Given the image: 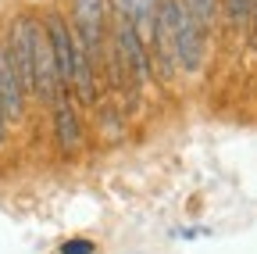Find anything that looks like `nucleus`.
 I'll list each match as a JSON object with an SVG mask.
<instances>
[{
	"label": "nucleus",
	"mask_w": 257,
	"mask_h": 254,
	"mask_svg": "<svg viewBox=\"0 0 257 254\" xmlns=\"http://www.w3.org/2000/svg\"><path fill=\"white\" fill-rule=\"evenodd\" d=\"M72 33L93 65H100L107 43V0H72Z\"/></svg>",
	"instance_id": "nucleus-1"
},
{
	"label": "nucleus",
	"mask_w": 257,
	"mask_h": 254,
	"mask_svg": "<svg viewBox=\"0 0 257 254\" xmlns=\"http://www.w3.org/2000/svg\"><path fill=\"white\" fill-rule=\"evenodd\" d=\"M175 4L179 0H161L157 18H154V36H150V68L172 82L179 75V57H175Z\"/></svg>",
	"instance_id": "nucleus-2"
},
{
	"label": "nucleus",
	"mask_w": 257,
	"mask_h": 254,
	"mask_svg": "<svg viewBox=\"0 0 257 254\" xmlns=\"http://www.w3.org/2000/svg\"><path fill=\"white\" fill-rule=\"evenodd\" d=\"M204 40L207 29H200V22L193 18L182 0L175 4V57H179V72H200L204 65Z\"/></svg>",
	"instance_id": "nucleus-3"
},
{
	"label": "nucleus",
	"mask_w": 257,
	"mask_h": 254,
	"mask_svg": "<svg viewBox=\"0 0 257 254\" xmlns=\"http://www.w3.org/2000/svg\"><path fill=\"white\" fill-rule=\"evenodd\" d=\"M43 33H47V43H50V54H54V65H57V79H61V90L68 93L72 90V72H75V33H72V25L64 22L57 11L47 15L43 22Z\"/></svg>",
	"instance_id": "nucleus-4"
},
{
	"label": "nucleus",
	"mask_w": 257,
	"mask_h": 254,
	"mask_svg": "<svg viewBox=\"0 0 257 254\" xmlns=\"http://www.w3.org/2000/svg\"><path fill=\"white\" fill-rule=\"evenodd\" d=\"M61 79H57V65H54V54L47 43V33L40 25L36 43H32V97H40L43 104H54L61 97Z\"/></svg>",
	"instance_id": "nucleus-5"
},
{
	"label": "nucleus",
	"mask_w": 257,
	"mask_h": 254,
	"mask_svg": "<svg viewBox=\"0 0 257 254\" xmlns=\"http://www.w3.org/2000/svg\"><path fill=\"white\" fill-rule=\"evenodd\" d=\"M54 111V136H57V147L64 154H75L82 147V122H79V111L72 108L68 93H61V97L50 104Z\"/></svg>",
	"instance_id": "nucleus-6"
},
{
	"label": "nucleus",
	"mask_w": 257,
	"mask_h": 254,
	"mask_svg": "<svg viewBox=\"0 0 257 254\" xmlns=\"http://www.w3.org/2000/svg\"><path fill=\"white\" fill-rule=\"evenodd\" d=\"M0 111L11 118H22L25 111V90L15 75V65H11V54H8V43H0Z\"/></svg>",
	"instance_id": "nucleus-7"
},
{
	"label": "nucleus",
	"mask_w": 257,
	"mask_h": 254,
	"mask_svg": "<svg viewBox=\"0 0 257 254\" xmlns=\"http://www.w3.org/2000/svg\"><path fill=\"white\" fill-rule=\"evenodd\" d=\"M157 4L161 0H114V11L136 29L140 43L150 54V36H154V18H157Z\"/></svg>",
	"instance_id": "nucleus-8"
},
{
	"label": "nucleus",
	"mask_w": 257,
	"mask_h": 254,
	"mask_svg": "<svg viewBox=\"0 0 257 254\" xmlns=\"http://www.w3.org/2000/svg\"><path fill=\"white\" fill-rule=\"evenodd\" d=\"M182 8L200 22V29H211L214 25V15H218V0H182Z\"/></svg>",
	"instance_id": "nucleus-9"
},
{
	"label": "nucleus",
	"mask_w": 257,
	"mask_h": 254,
	"mask_svg": "<svg viewBox=\"0 0 257 254\" xmlns=\"http://www.w3.org/2000/svg\"><path fill=\"white\" fill-rule=\"evenodd\" d=\"M218 4H221L225 18H229V25H246V18H250V4H253V0H218Z\"/></svg>",
	"instance_id": "nucleus-10"
},
{
	"label": "nucleus",
	"mask_w": 257,
	"mask_h": 254,
	"mask_svg": "<svg viewBox=\"0 0 257 254\" xmlns=\"http://www.w3.org/2000/svg\"><path fill=\"white\" fill-rule=\"evenodd\" d=\"M96 250V243L93 240H68V243H61V254H93Z\"/></svg>",
	"instance_id": "nucleus-11"
},
{
	"label": "nucleus",
	"mask_w": 257,
	"mask_h": 254,
	"mask_svg": "<svg viewBox=\"0 0 257 254\" xmlns=\"http://www.w3.org/2000/svg\"><path fill=\"white\" fill-rule=\"evenodd\" d=\"M246 22H250V36L257 40V0L250 4V18H246Z\"/></svg>",
	"instance_id": "nucleus-12"
}]
</instances>
